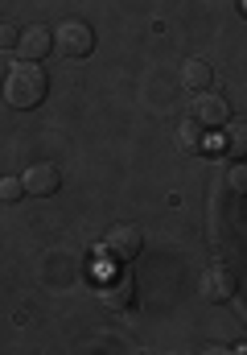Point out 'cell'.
Wrapping results in <instances>:
<instances>
[{
  "instance_id": "7c38bea8",
  "label": "cell",
  "mask_w": 247,
  "mask_h": 355,
  "mask_svg": "<svg viewBox=\"0 0 247 355\" xmlns=\"http://www.w3.org/2000/svg\"><path fill=\"white\" fill-rule=\"evenodd\" d=\"M0 198L4 202H21L25 198V182L21 178H0Z\"/></svg>"
},
{
  "instance_id": "ba28073f",
  "label": "cell",
  "mask_w": 247,
  "mask_h": 355,
  "mask_svg": "<svg viewBox=\"0 0 247 355\" xmlns=\"http://www.w3.org/2000/svg\"><path fill=\"white\" fill-rule=\"evenodd\" d=\"M17 50H21V58H29V62H42V58L54 50V29H50V25H25V29H21V42H17Z\"/></svg>"
},
{
  "instance_id": "7a4b0ae2",
  "label": "cell",
  "mask_w": 247,
  "mask_h": 355,
  "mask_svg": "<svg viewBox=\"0 0 247 355\" xmlns=\"http://www.w3.org/2000/svg\"><path fill=\"white\" fill-rule=\"evenodd\" d=\"M99 297H103L107 310H128L136 302V281H132V272H128L124 261H116V268H107L99 277Z\"/></svg>"
},
{
  "instance_id": "5bb4252c",
  "label": "cell",
  "mask_w": 247,
  "mask_h": 355,
  "mask_svg": "<svg viewBox=\"0 0 247 355\" xmlns=\"http://www.w3.org/2000/svg\"><path fill=\"white\" fill-rule=\"evenodd\" d=\"M227 186H231L235 194H247V162H235V166H231V174H227Z\"/></svg>"
},
{
  "instance_id": "52a82bcc",
  "label": "cell",
  "mask_w": 247,
  "mask_h": 355,
  "mask_svg": "<svg viewBox=\"0 0 247 355\" xmlns=\"http://www.w3.org/2000/svg\"><path fill=\"white\" fill-rule=\"evenodd\" d=\"M21 182H25V194L29 198H54L62 190V170L54 162H33Z\"/></svg>"
},
{
  "instance_id": "8992f818",
  "label": "cell",
  "mask_w": 247,
  "mask_h": 355,
  "mask_svg": "<svg viewBox=\"0 0 247 355\" xmlns=\"http://www.w3.org/2000/svg\"><path fill=\"white\" fill-rule=\"evenodd\" d=\"M194 120L202 124V128H223L227 120H231V99L223 95V91H198V99H194Z\"/></svg>"
},
{
  "instance_id": "8fae6325",
  "label": "cell",
  "mask_w": 247,
  "mask_h": 355,
  "mask_svg": "<svg viewBox=\"0 0 247 355\" xmlns=\"http://www.w3.org/2000/svg\"><path fill=\"white\" fill-rule=\"evenodd\" d=\"M177 145H181L185 153H202V149H206V132H202V124H198L194 116L177 124Z\"/></svg>"
},
{
  "instance_id": "5b68a950",
  "label": "cell",
  "mask_w": 247,
  "mask_h": 355,
  "mask_svg": "<svg viewBox=\"0 0 247 355\" xmlns=\"http://www.w3.org/2000/svg\"><path fill=\"white\" fill-rule=\"evenodd\" d=\"M235 289H239V281H235V272H231L227 265H210L206 272H202V281H198V293H202V302H210V306L231 302Z\"/></svg>"
},
{
  "instance_id": "4fadbf2b",
  "label": "cell",
  "mask_w": 247,
  "mask_h": 355,
  "mask_svg": "<svg viewBox=\"0 0 247 355\" xmlns=\"http://www.w3.org/2000/svg\"><path fill=\"white\" fill-rule=\"evenodd\" d=\"M17 42H21V25L0 21V50H17Z\"/></svg>"
},
{
  "instance_id": "30bf717a",
  "label": "cell",
  "mask_w": 247,
  "mask_h": 355,
  "mask_svg": "<svg viewBox=\"0 0 247 355\" xmlns=\"http://www.w3.org/2000/svg\"><path fill=\"white\" fill-rule=\"evenodd\" d=\"M223 132H227V153L235 157V162H247V120H227L223 124Z\"/></svg>"
},
{
  "instance_id": "9c48e42d",
  "label": "cell",
  "mask_w": 247,
  "mask_h": 355,
  "mask_svg": "<svg viewBox=\"0 0 247 355\" xmlns=\"http://www.w3.org/2000/svg\"><path fill=\"white\" fill-rule=\"evenodd\" d=\"M177 79H181V87L185 91H206L210 83H214V67L210 62H202V58H185L181 62V71H177Z\"/></svg>"
},
{
  "instance_id": "9a60e30c",
  "label": "cell",
  "mask_w": 247,
  "mask_h": 355,
  "mask_svg": "<svg viewBox=\"0 0 247 355\" xmlns=\"http://www.w3.org/2000/svg\"><path fill=\"white\" fill-rule=\"evenodd\" d=\"M239 8H244V17H247V0H239Z\"/></svg>"
},
{
  "instance_id": "6da1fadb",
  "label": "cell",
  "mask_w": 247,
  "mask_h": 355,
  "mask_svg": "<svg viewBox=\"0 0 247 355\" xmlns=\"http://www.w3.org/2000/svg\"><path fill=\"white\" fill-rule=\"evenodd\" d=\"M46 95H50V75H46L37 62L21 58V62H12V67H8V75H4V99H8L12 107L33 112Z\"/></svg>"
},
{
  "instance_id": "3957f363",
  "label": "cell",
  "mask_w": 247,
  "mask_h": 355,
  "mask_svg": "<svg viewBox=\"0 0 247 355\" xmlns=\"http://www.w3.org/2000/svg\"><path fill=\"white\" fill-rule=\"evenodd\" d=\"M54 50L66 54V58H86V54L95 50L91 25H86V21H62V25L54 29Z\"/></svg>"
},
{
  "instance_id": "277c9868",
  "label": "cell",
  "mask_w": 247,
  "mask_h": 355,
  "mask_svg": "<svg viewBox=\"0 0 247 355\" xmlns=\"http://www.w3.org/2000/svg\"><path fill=\"white\" fill-rule=\"evenodd\" d=\"M140 248H145V232L136 227V223H116L111 232H107V240H103V252L111 257V261H136L140 257Z\"/></svg>"
}]
</instances>
